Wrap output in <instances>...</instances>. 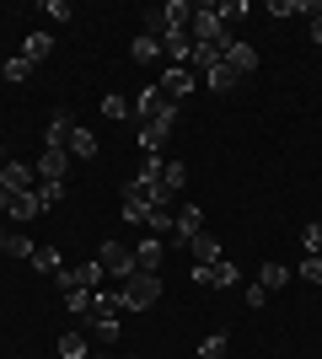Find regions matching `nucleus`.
Instances as JSON below:
<instances>
[{"label": "nucleus", "mask_w": 322, "mask_h": 359, "mask_svg": "<svg viewBox=\"0 0 322 359\" xmlns=\"http://www.w3.org/2000/svg\"><path fill=\"white\" fill-rule=\"evenodd\" d=\"M167 188L161 182H145V177H135V182H123V220L129 225H145V215L156 210V204H167Z\"/></svg>", "instance_id": "nucleus-1"}, {"label": "nucleus", "mask_w": 322, "mask_h": 359, "mask_svg": "<svg viewBox=\"0 0 322 359\" xmlns=\"http://www.w3.org/2000/svg\"><path fill=\"white\" fill-rule=\"evenodd\" d=\"M161 300V273H129L119 285V306L123 311H145V306H156Z\"/></svg>", "instance_id": "nucleus-2"}, {"label": "nucleus", "mask_w": 322, "mask_h": 359, "mask_svg": "<svg viewBox=\"0 0 322 359\" xmlns=\"http://www.w3.org/2000/svg\"><path fill=\"white\" fill-rule=\"evenodd\" d=\"M188 38H194V48H199V43H226V38H231V27L220 22V6H194Z\"/></svg>", "instance_id": "nucleus-3"}, {"label": "nucleus", "mask_w": 322, "mask_h": 359, "mask_svg": "<svg viewBox=\"0 0 322 359\" xmlns=\"http://www.w3.org/2000/svg\"><path fill=\"white\" fill-rule=\"evenodd\" d=\"M172 123H177V102H161V113H156L151 123H140V150H145V156H161Z\"/></svg>", "instance_id": "nucleus-4"}, {"label": "nucleus", "mask_w": 322, "mask_h": 359, "mask_svg": "<svg viewBox=\"0 0 322 359\" xmlns=\"http://www.w3.org/2000/svg\"><path fill=\"white\" fill-rule=\"evenodd\" d=\"M97 263H102V273H119V285L129 279V273H140L135 252H129V247H119V241H102V247H97Z\"/></svg>", "instance_id": "nucleus-5"}, {"label": "nucleus", "mask_w": 322, "mask_h": 359, "mask_svg": "<svg viewBox=\"0 0 322 359\" xmlns=\"http://www.w3.org/2000/svg\"><path fill=\"white\" fill-rule=\"evenodd\" d=\"M199 86V75L188 70V65H167V75H161V97L167 102H177V97H188V91Z\"/></svg>", "instance_id": "nucleus-6"}, {"label": "nucleus", "mask_w": 322, "mask_h": 359, "mask_svg": "<svg viewBox=\"0 0 322 359\" xmlns=\"http://www.w3.org/2000/svg\"><path fill=\"white\" fill-rule=\"evenodd\" d=\"M236 279H242V273H236V263H226V257L210 263V269H194V285H210V290H231Z\"/></svg>", "instance_id": "nucleus-7"}, {"label": "nucleus", "mask_w": 322, "mask_h": 359, "mask_svg": "<svg viewBox=\"0 0 322 359\" xmlns=\"http://www.w3.org/2000/svg\"><path fill=\"white\" fill-rule=\"evenodd\" d=\"M199 231H204V210H199V204H183V210H177V225H172V241H177V247H188Z\"/></svg>", "instance_id": "nucleus-8"}, {"label": "nucleus", "mask_w": 322, "mask_h": 359, "mask_svg": "<svg viewBox=\"0 0 322 359\" xmlns=\"http://www.w3.org/2000/svg\"><path fill=\"white\" fill-rule=\"evenodd\" d=\"M70 135H76V118H70V113H54L48 129H43V145L48 150H70Z\"/></svg>", "instance_id": "nucleus-9"}, {"label": "nucleus", "mask_w": 322, "mask_h": 359, "mask_svg": "<svg viewBox=\"0 0 322 359\" xmlns=\"http://www.w3.org/2000/svg\"><path fill=\"white\" fill-rule=\"evenodd\" d=\"M0 188L27 194V188H32V166H27V161H0Z\"/></svg>", "instance_id": "nucleus-10"}, {"label": "nucleus", "mask_w": 322, "mask_h": 359, "mask_svg": "<svg viewBox=\"0 0 322 359\" xmlns=\"http://www.w3.org/2000/svg\"><path fill=\"white\" fill-rule=\"evenodd\" d=\"M188 252H194V269H210V263H220V257H226V252H220V241H215L210 231H199V236L188 241Z\"/></svg>", "instance_id": "nucleus-11"}, {"label": "nucleus", "mask_w": 322, "mask_h": 359, "mask_svg": "<svg viewBox=\"0 0 322 359\" xmlns=\"http://www.w3.org/2000/svg\"><path fill=\"white\" fill-rule=\"evenodd\" d=\"M226 65H231L236 75H253V70H258V54H253V43L231 38V43H226Z\"/></svg>", "instance_id": "nucleus-12"}, {"label": "nucleus", "mask_w": 322, "mask_h": 359, "mask_svg": "<svg viewBox=\"0 0 322 359\" xmlns=\"http://www.w3.org/2000/svg\"><path fill=\"white\" fill-rule=\"evenodd\" d=\"M156 113H161V86H145L135 97V102H129V118H140V123H151Z\"/></svg>", "instance_id": "nucleus-13"}, {"label": "nucleus", "mask_w": 322, "mask_h": 359, "mask_svg": "<svg viewBox=\"0 0 322 359\" xmlns=\"http://www.w3.org/2000/svg\"><path fill=\"white\" fill-rule=\"evenodd\" d=\"M236 81H242V75L231 70L226 60H220V65H210V70H204V86H210L215 97H226V91H236Z\"/></svg>", "instance_id": "nucleus-14"}, {"label": "nucleus", "mask_w": 322, "mask_h": 359, "mask_svg": "<svg viewBox=\"0 0 322 359\" xmlns=\"http://www.w3.org/2000/svg\"><path fill=\"white\" fill-rule=\"evenodd\" d=\"M65 161H70V150H43V156H38V177L65 182Z\"/></svg>", "instance_id": "nucleus-15"}, {"label": "nucleus", "mask_w": 322, "mask_h": 359, "mask_svg": "<svg viewBox=\"0 0 322 359\" xmlns=\"http://www.w3.org/2000/svg\"><path fill=\"white\" fill-rule=\"evenodd\" d=\"M161 236H151V241H140L135 247V263H140V273H161Z\"/></svg>", "instance_id": "nucleus-16"}, {"label": "nucleus", "mask_w": 322, "mask_h": 359, "mask_svg": "<svg viewBox=\"0 0 322 359\" xmlns=\"http://www.w3.org/2000/svg\"><path fill=\"white\" fill-rule=\"evenodd\" d=\"M6 215L27 225V220H38V215H43V204H38V194L27 188V194H11V210H6Z\"/></svg>", "instance_id": "nucleus-17"}, {"label": "nucleus", "mask_w": 322, "mask_h": 359, "mask_svg": "<svg viewBox=\"0 0 322 359\" xmlns=\"http://www.w3.org/2000/svg\"><path fill=\"white\" fill-rule=\"evenodd\" d=\"M48 54H54V32H27V38H22V60H48Z\"/></svg>", "instance_id": "nucleus-18"}, {"label": "nucleus", "mask_w": 322, "mask_h": 359, "mask_svg": "<svg viewBox=\"0 0 322 359\" xmlns=\"http://www.w3.org/2000/svg\"><path fill=\"white\" fill-rule=\"evenodd\" d=\"M161 54H167L172 65H188L194 60V38H188V32H172L167 43H161Z\"/></svg>", "instance_id": "nucleus-19"}, {"label": "nucleus", "mask_w": 322, "mask_h": 359, "mask_svg": "<svg viewBox=\"0 0 322 359\" xmlns=\"http://www.w3.org/2000/svg\"><path fill=\"white\" fill-rule=\"evenodd\" d=\"M65 311L70 316H92L97 311V290H65Z\"/></svg>", "instance_id": "nucleus-20"}, {"label": "nucleus", "mask_w": 322, "mask_h": 359, "mask_svg": "<svg viewBox=\"0 0 322 359\" xmlns=\"http://www.w3.org/2000/svg\"><path fill=\"white\" fill-rule=\"evenodd\" d=\"M258 285L269 290V295H274V290H285V285H290V269H285V263H263V269H258Z\"/></svg>", "instance_id": "nucleus-21"}, {"label": "nucleus", "mask_w": 322, "mask_h": 359, "mask_svg": "<svg viewBox=\"0 0 322 359\" xmlns=\"http://www.w3.org/2000/svg\"><path fill=\"white\" fill-rule=\"evenodd\" d=\"M0 252H6V257H32V236H22V231H0Z\"/></svg>", "instance_id": "nucleus-22"}, {"label": "nucleus", "mask_w": 322, "mask_h": 359, "mask_svg": "<svg viewBox=\"0 0 322 359\" xmlns=\"http://www.w3.org/2000/svg\"><path fill=\"white\" fill-rule=\"evenodd\" d=\"M32 269H38V273H60L65 269L60 247H32Z\"/></svg>", "instance_id": "nucleus-23"}, {"label": "nucleus", "mask_w": 322, "mask_h": 359, "mask_svg": "<svg viewBox=\"0 0 322 359\" xmlns=\"http://www.w3.org/2000/svg\"><path fill=\"white\" fill-rule=\"evenodd\" d=\"M161 16H167L177 32H188V22H194V6H188V0H167V6H161Z\"/></svg>", "instance_id": "nucleus-24"}, {"label": "nucleus", "mask_w": 322, "mask_h": 359, "mask_svg": "<svg viewBox=\"0 0 322 359\" xmlns=\"http://www.w3.org/2000/svg\"><path fill=\"white\" fill-rule=\"evenodd\" d=\"M70 156H81V161H92V156H97V135H92V129H81V123H76V135H70Z\"/></svg>", "instance_id": "nucleus-25"}, {"label": "nucleus", "mask_w": 322, "mask_h": 359, "mask_svg": "<svg viewBox=\"0 0 322 359\" xmlns=\"http://www.w3.org/2000/svg\"><path fill=\"white\" fill-rule=\"evenodd\" d=\"M86 332H92L97 344H119V322H113V316H92V322H86Z\"/></svg>", "instance_id": "nucleus-26"}, {"label": "nucleus", "mask_w": 322, "mask_h": 359, "mask_svg": "<svg viewBox=\"0 0 322 359\" xmlns=\"http://www.w3.org/2000/svg\"><path fill=\"white\" fill-rule=\"evenodd\" d=\"M129 60H135V65H151V60H161V43H151V38L140 32L135 43H129Z\"/></svg>", "instance_id": "nucleus-27"}, {"label": "nucleus", "mask_w": 322, "mask_h": 359, "mask_svg": "<svg viewBox=\"0 0 322 359\" xmlns=\"http://www.w3.org/2000/svg\"><path fill=\"white\" fill-rule=\"evenodd\" d=\"M161 188H167V194L188 188V166H183V161H167V166H161Z\"/></svg>", "instance_id": "nucleus-28"}, {"label": "nucleus", "mask_w": 322, "mask_h": 359, "mask_svg": "<svg viewBox=\"0 0 322 359\" xmlns=\"http://www.w3.org/2000/svg\"><path fill=\"white\" fill-rule=\"evenodd\" d=\"M60 359H92L86 338H81V332H65V338H60Z\"/></svg>", "instance_id": "nucleus-29"}, {"label": "nucleus", "mask_w": 322, "mask_h": 359, "mask_svg": "<svg viewBox=\"0 0 322 359\" xmlns=\"http://www.w3.org/2000/svg\"><path fill=\"white\" fill-rule=\"evenodd\" d=\"M172 32H177V27H172V22H167L161 11H156V16H145V38H151V43H167Z\"/></svg>", "instance_id": "nucleus-30"}, {"label": "nucleus", "mask_w": 322, "mask_h": 359, "mask_svg": "<svg viewBox=\"0 0 322 359\" xmlns=\"http://www.w3.org/2000/svg\"><path fill=\"white\" fill-rule=\"evenodd\" d=\"M226 348H231V338H226V332H210V338L199 344V359H226Z\"/></svg>", "instance_id": "nucleus-31"}, {"label": "nucleus", "mask_w": 322, "mask_h": 359, "mask_svg": "<svg viewBox=\"0 0 322 359\" xmlns=\"http://www.w3.org/2000/svg\"><path fill=\"white\" fill-rule=\"evenodd\" d=\"M102 118H107V123H123V118H129V102H123L119 91H113V97H102Z\"/></svg>", "instance_id": "nucleus-32"}, {"label": "nucleus", "mask_w": 322, "mask_h": 359, "mask_svg": "<svg viewBox=\"0 0 322 359\" xmlns=\"http://www.w3.org/2000/svg\"><path fill=\"white\" fill-rule=\"evenodd\" d=\"M145 225H151V231H172V225H177V215H172L167 204H156V210L145 215Z\"/></svg>", "instance_id": "nucleus-33"}, {"label": "nucleus", "mask_w": 322, "mask_h": 359, "mask_svg": "<svg viewBox=\"0 0 322 359\" xmlns=\"http://www.w3.org/2000/svg\"><path fill=\"white\" fill-rule=\"evenodd\" d=\"M301 247H307V257H322V225H307V231H301Z\"/></svg>", "instance_id": "nucleus-34"}, {"label": "nucleus", "mask_w": 322, "mask_h": 359, "mask_svg": "<svg viewBox=\"0 0 322 359\" xmlns=\"http://www.w3.org/2000/svg\"><path fill=\"white\" fill-rule=\"evenodd\" d=\"M60 198H65V182H43V188H38V204H43V210H54Z\"/></svg>", "instance_id": "nucleus-35"}, {"label": "nucleus", "mask_w": 322, "mask_h": 359, "mask_svg": "<svg viewBox=\"0 0 322 359\" xmlns=\"http://www.w3.org/2000/svg\"><path fill=\"white\" fill-rule=\"evenodd\" d=\"M301 279H307V285H322V257H301Z\"/></svg>", "instance_id": "nucleus-36"}, {"label": "nucleus", "mask_w": 322, "mask_h": 359, "mask_svg": "<svg viewBox=\"0 0 322 359\" xmlns=\"http://www.w3.org/2000/svg\"><path fill=\"white\" fill-rule=\"evenodd\" d=\"M27 75H32V60H6V81H16V86H22Z\"/></svg>", "instance_id": "nucleus-37"}, {"label": "nucleus", "mask_w": 322, "mask_h": 359, "mask_svg": "<svg viewBox=\"0 0 322 359\" xmlns=\"http://www.w3.org/2000/svg\"><path fill=\"white\" fill-rule=\"evenodd\" d=\"M43 16H54V22H76V11H70L65 0H43Z\"/></svg>", "instance_id": "nucleus-38"}, {"label": "nucleus", "mask_w": 322, "mask_h": 359, "mask_svg": "<svg viewBox=\"0 0 322 359\" xmlns=\"http://www.w3.org/2000/svg\"><path fill=\"white\" fill-rule=\"evenodd\" d=\"M161 166H167L161 156H145V166H140V177H145V182H161Z\"/></svg>", "instance_id": "nucleus-39"}, {"label": "nucleus", "mask_w": 322, "mask_h": 359, "mask_svg": "<svg viewBox=\"0 0 322 359\" xmlns=\"http://www.w3.org/2000/svg\"><path fill=\"white\" fill-rule=\"evenodd\" d=\"M247 306H253V311H258V306H269V290H263V285H247Z\"/></svg>", "instance_id": "nucleus-40"}, {"label": "nucleus", "mask_w": 322, "mask_h": 359, "mask_svg": "<svg viewBox=\"0 0 322 359\" xmlns=\"http://www.w3.org/2000/svg\"><path fill=\"white\" fill-rule=\"evenodd\" d=\"M322 11V6H317ZM311 43H322V16H311Z\"/></svg>", "instance_id": "nucleus-41"}, {"label": "nucleus", "mask_w": 322, "mask_h": 359, "mask_svg": "<svg viewBox=\"0 0 322 359\" xmlns=\"http://www.w3.org/2000/svg\"><path fill=\"white\" fill-rule=\"evenodd\" d=\"M11 210V188H0V215Z\"/></svg>", "instance_id": "nucleus-42"}, {"label": "nucleus", "mask_w": 322, "mask_h": 359, "mask_svg": "<svg viewBox=\"0 0 322 359\" xmlns=\"http://www.w3.org/2000/svg\"><path fill=\"white\" fill-rule=\"evenodd\" d=\"M0 161H6V150H0Z\"/></svg>", "instance_id": "nucleus-43"}, {"label": "nucleus", "mask_w": 322, "mask_h": 359, "mask_svg": "<svg viewBox=\"0 0 322 359\" xmlns=\"http://www.w3.org/2000/svg\"><path fill=\"white\" fill-rule=\"evenodd\" d=\"M92 359H97V354H92Z\"/></svg>", "instance_id": "nucleus-44"}]
</instances>
